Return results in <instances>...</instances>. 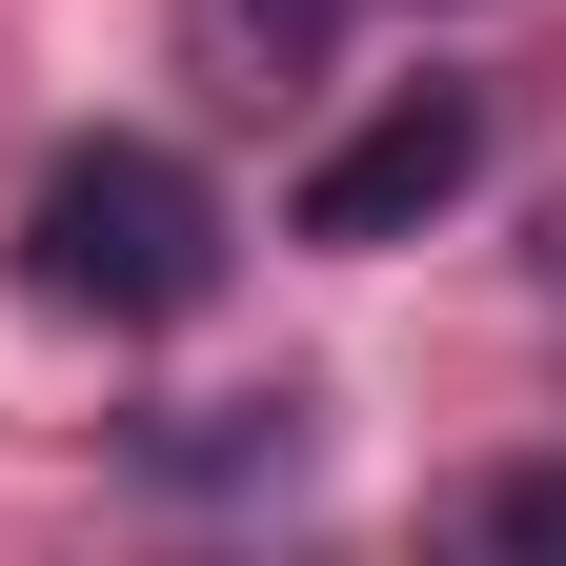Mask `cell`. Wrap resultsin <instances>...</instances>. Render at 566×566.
Wrapping results in <instances>:
<instances>
[{
    "mask_svg": "<svg viewBox=\"0 0 566 566\" xmlns=\"http://www.w3.org/2000/svg\"><path fill=\"white\" fill-rule=\"evenodd\" d=\"M465 546H526V566H566V465H485V485H465Z\"/></svg>",
    "mask_w": 566,
    "mask_h": 566,
    "instance_id": "cell-5",
    "label": "cell"
},
{
    "mask_svg": "<svg viewBox=\"0 0 566 566\" xmlns=\"http://www.w3.org/2000/svg\"><path fill=\"white\" fill-rule=\"evenodd\" d=\"M304 465H324V424L283 385H202V405H142L122 424V485H163V506H283Z\"/></svg>",
    "mask_w": 566,
    "mask_h": 566,
    "instance_id": "cell-3",
    "label": "cell"
},
{
    "mask_svg": "<svg viewBox=\"0 0 566 566\" xmlns=\"http://www.w3.org/2000/svg\"><path fill=\"white\" fill-rule=\"evenodd\" d=\"M465 182H485V82H385V102H365V122L304 163V202H283V223L365 263V243H424Z\"/></svg>",
    "mask_w": 566,
    "mask_h": 566,
    "instance_id": "cell-2",
    "label": "cell"
},
{
    "mask_svg": "<svg viewBox=\"0 0 566 566\" xmlns=\"http://www.w3.org/2000/svg\"><path fill=\"white\" fill-rule=\"evenodd\" d=\"M223 182L182 163V142H142V122H102V142H61L41 163V202H21V283L61 324H182L202 283H223Z\"/></svg>",
    "mask_w": 566,
    "mask_h": 566,
    "instance_id": "cell-1",
    "label": "cell"
},
{
    "mask_svg": "<svg viewBox=\"0 0 566 566\" xmlns=\"http://www.w3.org/2000/svg\"><path fill=\"white\" fill-rule=\"evenodd\" d=\"M344 21H365V0H163V61L223 122H263V102H304L324 61H344Z\"/></svg>",
    "mask_w": 566,
    "mask_h": 566,
    "instance_id": "cell-4",
    "label": "cell"
}]
</instances>
